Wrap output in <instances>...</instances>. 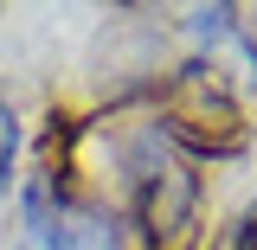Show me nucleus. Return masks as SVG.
Wrapping results in <instances>:
<instances>
[{
	"mask_svg": "<svg viewBox=\"0 0 257 250\" xmlns=\"http://www.w3.org/2000/svg\"><path fill=\"white\" fill-rule=\"evenodd\" d=\"M26 205H32V224H39L45 250H122L116 212H103V205H90V199H58V205H52V192L32 186Z\"/></svg>",
	"mask_w": 257,
	"mask_h": 250,
	"instance_id": "obj_2",
	"label": "nucleus"
},
{
	"mask_svg": "<svg viewBox=\"0 0 257 250\" xmlns=\"http://www.w3.org/2000/svg\"><path fill=\"white\" fill-rule=\"evenodd\" d=\"M13 160H20V116H13V103L0 96V180L13 173Z\"/></svg>",
	"mask_w": 257,
	"mask_h": 250,
	"instance_id": "obj_3",
	"label": "nucleus"
},
{
	"mask_svg": "<svg viewBox=\"0 0 257 250\" xmlns=\"http://www.w3.org/2000/svg\"><path fill=\"white\" fill-rule=\"evenodd\" d=\"M231 250H257V199L244 205V218L231 224Z\"/></svg>",
	"mask_w": 257,
	"mask_h": 250,
	"instance_id": "obj_4",
	"label": "nucleus"
},
{
	"mask_svg": "<svg viewBox=\"0 0 257 250\" xmlns=\"http://www.w3.org/2000/svg\"><path fill=\"white\" fill-rule=\"evenodd\" d=\"M122 192L135 205V218L148 237H174L180 224L193 218V173L187 160L174 154V141L161 135V122H142L122 141Z\"/></svg>",
	"mask_w": 257,
	"mask_h": 250,
	"instance_id": "obj_1",
	"label": "nucleus"
}]
</instances>
